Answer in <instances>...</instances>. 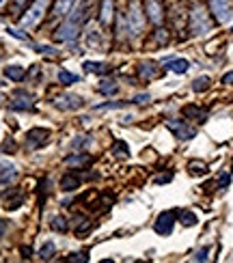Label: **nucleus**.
Wrapping results in <instances>:
<instances>
[{
  "mask_svg": "<svg viewBox=\"0 0 233 263\" xmlns=\"http://www.w3.org/2000/svg\"><path fill=\"white\" fill-rule=\"evenodd\" d=\"M91 2H93V0H76V4L72 7V11L67 13L65 24L56 32H54V39H56V41H65V43H72L76 37L80 35L82 24L86 22V18H89Z\"/></svg>",
  "mask_w": 233,
  "mask_h": 263,
  "instance_id": "f257e3e1",
  "label": "nucleus"
},
{
  "mask_svg": "<svg viewBox=\"0 0 233 263\" xmlns=\"http://www.w3.org/2000/svg\"><path fill=\"white\" fill-rule=\"evenodd\" d=\"M50 2L52 0H35V2L30 4V9L26 11V15L22 18V28H35L39 22L46 18V13H48V7H50Z\"/></svg>",
  "mask_w": 233,
  "mask_h": 263,
  "instance_id": "f03ea898",
  "label": "nucleus"
},
{
  "mask_svg": "<svg viewBox=\"0 0 233 263\" xmlns=\"http://www.w3.org/2000/svg\"><path fill=\"white\" fill-rule=\"evenodd\" d=\"M190 30L192 35H207L209 30H212V20H209V13L205 11L201 4H197V7H192L190 11Z\"/></svg>",
  "mask_w": 233,
  "mask_h": 263,
  "instance_id": "7ed1b4c3",
  "label": "nucleus"
},
{
  "mask_svg": "<svg viewBox=\"0 0 233 263\" xmlns=\"http://www.w3.org/2000/svg\"><path fill=\"white\" fill-rule=\"evenodd\" d=\"M143 26H145V18H143V11H140V4L136 0L129 2V11H128V35L136 37L143 32Z\"/></svg>",
  "mask_w": 233,
  "mask_h": 263,
  "instance_id": "20e7f679",
  "label": "nucleus"
},
{
  "mask_svg": "<svg viewBox=\"0 0 233 263\" xmlns=\"http://www.w3.org/2000/svg\"><path fill=\"white\" fill-rule=\"evenodd\" d=\"M209 11L214 13V18L218 24H229L233 20V4L229 0H207Z\"/></svg>",
  "mask_w": 233,
  "mask_h": 263,
  "instance_id": "39448f33",
  "label": "nucleus"
},
{
  "mask_svg": "<svg viewBox=\"0 0 233 263\" xmlns=\"http://www.w3.org/2000/svg\"><path fill=\"white\" fill-rule=\"evenodd\" d=\"M166 128H169L180 140H192L194 136H197V130H194L192 125H188L186 121H181V119H169V121H166Z\"/></svg>",
  "mask_w": 233,
  "mask_h": 263,
  "instance_id": "423d86ee",
  "label": "nucleus"
},
{
  "mask_svg": "<svg viewBox=\"0 0 233 263\" xmlns=\"http://www.w3.org/2000/svg\"><path fill=\"white\" fill-rule=\"evenodd\" d=\"M48 138H50V132L43 128H35L26 136V147H28V149H39V147H43L48 142Z\"/></svg>",
  "mask_w": 233,
  "mask_h": 263,
  "instance_id": "0eeeda50",
  "label": "nucleus"
},
{
  "mask_svg": "<svg viewBox=\"0 0 233 263\" xmlns=\"http://www.w3.org/2000/svg\"><path fill=\"white\" fill-rule=\"evenodd\" d=\"M145 13H147V18L151 20V24L160 26L162 20H164V9H162L160 0H147L145 2Z\"/></svg>",
  "mask_w": 233,
  "mask_h": 263,
  "instance_id": "6e6552de",
  "label": "nucleus"
},
{
  "mask_svg": "<svg viewBox=\"0 0 233 263\" xmlns=\"http://www.w3.org/2000/svg\"><path fill=\"white\" fill-rule=\"evenodd\" d=\"M175 224V211H162L155 220V233L158 235H169Z\"/></svg>",
  "mask_w": 233,
  "mask_h": 263,
  "instance_id": "1a4fd4ad",
  "label": "nucleus"
},
{
  "mask_svg": "<svg viewBox=\"0 0 233 263\" xmlns=\"http://www.w3.org/2000/svg\"><path fill=\"white\" fill-rule=\"evenodd\" d=\"M32 95L30 93H26V91H15L13 93V100H11L9 106L13 108V110H30L32 108Z\"/></svg>",
  "mask_w": 233,
  "mask_h": 263,
  "instance_id": "9d476101",
  "label": "nucleus"
},
{
  "mask_svg": "<svg viewBox=\"0 0 233 263\" xmlns=\"http://www.w3.org/2000/svg\"><path fill=\"white\" fill-rule=\"evenodd\" d=\"M54 106H56L58 110H78V108L82 106V100H80L78 95H61L54 100Z\"/></svg>",
  "mask_w": 233,
  "mask_h": 263,
  "instance_id": "9b49d317",
  "label": "nucleus"
},
{
  "mask_svg": "<svg viewBox=\"0 0 233 263\" xmlns=\"http://www.w3.org/2000/svg\"><path fill=\"white\" fill-rule=\"evenodd\" d=\"M138 76L143 80H154L160 76V69H158V63H140L138 65Z\"/></svg>",
  "mask_w": 233,
  "mask_h": 263,
  "instance_id": "f8f14e48",
  "label": "nucleus"
},
{
  "mask_svg": "<svg viewBox=\"0 0 233 263\" xmlns=\"http://www.w3.org/2000/svg\"><path fill=\"white\" fill-rule=\"evenodd\" d=\"M86 43H89L91 50H100V48L104 46L102 30H97V28H89V30H86Z\"/></svg>",
  "mask_w": 233,
  "mask_h": 263,
  "instance_id": "ddd939ff",
  "label": "nucleus"
},
{
  "mask_svg": "<svg viewBox=\"0 0 233 263\" xmlns=\"http://www.w3.org/2000/svg\"><path fill=\"white\" fill-rule=\"evenodd\" d=\"M82 67L89 71V74H97V76H106V74H110V65H106V63H95V61H86L82 63Z\"/></svg>",
  "mask_w": 233,
  "mask_h": 263,
  "instance_id": "4468645a",
  "label": "nucleus"
},
{
  "mask_svg": "<svg viewBox=\"0 0 233 263\" xmlns=\"http://www.w3.org/2000/svg\"><path fill=\"white\" fill-rule=\"evenodd\" d=\"M78 185H80V177H78V175H74V173H65V175H63L61 188L65 190V192H74Z\"/></svg>",
  "mask_w": 233,
  "mask_h": 263,
  "instance_id": "2eb2a0df",
  "label": "nucleus"
},
{
  "mask_svg": "<svg viewBox=\"0 0 233 263\" xmlns=\"http://www.w3.org/2000/svg\"><path fill=\"white\" fill-rule=\"evenodd\" d=\"M74 2L76 0H56V4H54V9H52V15L54 18H63V15H67L69 11H72Z\"/></svg>",
  "mask_w": 233,
  "mask_h": 263,
  "instance_id": "dca6fc26",
  "label": "nucleus"
},
{
  "mask_svg": "<svg viewBox=\"0 0 233 263\" xmlns=\"http://www.w3.org/2000/svg\"><path fill=\"white\" fill-rule=\"evenodd\" d=\"M166 69L175 71V74H186L190 69V63L186 58H171V61H166Z\"/></svg>",
  "mask_w": 233,
  "mask_h": 263,
  "instance_id": "f3484780",
  "label": "nucleus"
},
{
  "mask_svg": "<svg viewBox=\"0 0 233 263\" xmlns=\"http://www.w3.org/2000/svg\"><path fill=\"white\" fill-rule=\"evenodd\" d=\"M183 117L197 119V121H205V119H207V110H205V108H199V106H183Z\"/></svg>",
  "mask_w": 233,
  "mask_h": 263,
  "instance_id": "a211bd4d",
  "label": "nucleus"
},
{
  "mask_svg": "<svg viewBox=\"0 0 233 263\" xmlns=\"http://www.w3.org/2000/svg\"><path fill=\"white\" fill-rule=\"evenodd\" d=\"M4 76H7L9 80H13V82H22L24 80V76H26V71L20 67V65H9V67H4Z\"/></svg>",
  "mask_w": 233,
  "mask_h": 263,
  "instance_id": "6ab92c4d",
  "label": "nucleus"
},
{
  "mask_svg": "<svg viewBox=\"0 0 233 263\" xmlns=\"http://www.w3.org/2000/svg\"><path fill=\"white\" fill-rule=\"evenodd\" d=\"M110 20H112V0H104L100 11V22L102 24H110Z\"/></svg>",
  "mask_w": 233,
  "mask_h": 263,
  "instance_id": "aec40b11",
  "label": "nucleus"
},
{
  "mask_svg": "<svg viewBox=\"0 0 233 263\" xmlns=\"http://www.w3.org/2000/svg\"><path fill=\"white\" fill-rule=\"evenodd\" d=\"M7 210H18L22 205V201H24V196H22L20 190H15V192H7Z\"/></svg>",
  "mask_w": 233,
  "mask_h": 263,
  "instance_id": "412c9836",
  "label": "nucleus"
},
{
  "mask_svg": "<svg viewBox=\"0 0 233 263\" xmlns=\"http://www.w3.org/2000/svg\"><path fill=\"white\" fill-rule=\"evenodd\" d=\"M58 82L65 84V86L76 84V82H78V76L72 74V71H67V69H61V71H58Z\"/></svg>",
  "mask_w": 233,
  "mask_h": 263,
  "instance_id": "4be33fe9",
  "label": "nucleus"
},
{
  "mask_svg": "<svg viewBox=\"0 0 233 263\" xmlns=\"http://www.w3.org/2000/svg\"><path fill=\"white\" fill-rule=\"evenodd\" d=\"M117 91H119V86H117L115 80H104V82H100V93H102V95H115Z\"/></svg>",
  "mask_w": 233,
  "mask_h": 263,
  "instance_id": "5701e85b",
  "label": "nucleus"
},
{
  "mask_svg": "<svg viewBox=\"0 0 233 263\" xmlns=\"http://www.w3.org/2000/svg\"><path fill=\"white\" fill-rule=\"evenodd\" d=\"M207 89H209V78H207V76H201V78H197L192 82V91L194 93H203Z\"/></svg>",
  "mask_w": 233,
  "mask_h": 263,
  "instance_id": "b1692460",
  "label": "nucleus"
},
{
  "mask_svg": "<svg viewBox=\"0 0 233 263\" xmlns=\"http://www.w3.org/2000/svg\"><path fill=\"white\" fill-rule=\"evenodd\" d=\"M65 162H67L69 166H76V164H78V166H82V164H89L91 162V158L89 156H82V153H78V156H69Z\"/></svg>",
  "mask_w": 233,
  "mask_h": 263,
  "instance_id": "393cba45",
  "label": "nucleus"
},
{
  "mask_svg": "<svg viewBox=\"0 0 233 263\" xmlns=\"http://www.w3.org/2000/svg\"><path fill=\"white\" fill-rule=\"evenodd\" d=\"M15 168L13 166H4V173L0 175V185H4V184H9V182H13L15 179Z\"/></svg>",
  "mask_w": 233,
  "mask_h": 263,
  "instance_id": "a878e982",
  "label": "nucleus"
},
{
  "mask_svg": "<svg viewBox=\"0 0 233 263\" xmlns=\"http://www.w3.org/2000/svg\"><path fill=\"white\" fill-rule=\"evenodd\" d=\"M52 257H54V244L52 242L43 244V248L39 250V259L41 261H48V259H52Z\"/></svg>",
  "mask_w": 233,
  "mask_h": 263,
  "instance_id": "bb28decb",
  "label": "nucleus"
},
{
  "mask_svg": "<svg viewBox=\"0 0 233 263\" xmlns=\"http://www.w3.org/2000/svg\"><path fill=\"white\" fill-rule=\"evenodd\" d=\"M180 220H181L183 227H194V224H197V216H194L192 211H181Z\"/></svg>",
  "mask_w": 233,
  "mask_h": 263,
  "instance_id": "cd10ccee",
  "label": "nucleus"
},
{
  "mask_svg": "<svg viewBox=\"0 0 233 263\" xmlns=\"http://www.w3.org/2000/svg\"><path fill=\"white\" fill-rule=\"evenodd\" d=\"M154 39H155L158 46H166V43H169V30L158 28V30H155V35H154Z\"/></svg>",
  "mask_w": 233,
  "mask_h": 263,
  "instance_id": "c85d7f7f",
  "label": "nucleus"
},
{
  "mask_svg": "<svg viewBox=\"0 0 233 263\" xmlns=\"http://www.w3.org/2000/svg\"><path fill=\"white\" fill-rule=\"evenodd\" d=\"M190 173L203 175V173H207V166H205V162H201V160H194V162H190Z\"/></svg>",
  "mask_w": 233,
  "mask_h": 263,
  "instance_id": "c756f323",
  "label": "nucleus"
},
{
  "mask_svg": "<svg viewBox=\"0 0 233 263\" xmlns=\"http://www.w3.org/2000/svg\"><path fill=\"white\" fill-rule=\"evenodd\" d=\"M50 227L54 229V231H67V220L65 218H61V216H56L54 220L50 222Z\"/></svg>",
  "mask_w": 233,
  "mask_h": 263,
  "instance_id": "7c9ffc66",
  "label": "nucleus"
},
{
  "mask_svg": "<svg viewBox=\"0 0 233 263\" xmlns=\"http://www.w3.org/2000/svg\"><path fill=\"white\" fill-rule=\"evenodd\" d=\"M112 151H115V156H119V158H128L129 153H128V145L126 142H115V147H112Z\"/></svg>",
  "mask_w": 233,
  "mask_h": 263,
  "instance_id": "2f4dec72",
  "label": "nucleus"
},
{
  "mask_svg": "<svg viewBox=\"0 0 233 263\" xmlns=\"http://www.w3.org/2000/svg\"><path fill=\"white\" fill-rule=\"evenodd\" d=\"M32 48H35L39 54H48V56H56V54H58L56 50H52L50 46H32Z\"/></svg>",
  "mask_w": 233,
  "mask_h": 263,
  "instance_id": "473e14b6",
  "label": "nucleus"
},
{
  "mask_svg": "<svg viewBox=\"0 0 233 263\" xmlns=\"http://www.w3.org/2000/svg\"><path fill=\"white\" fill-rule=\"evenodd\" d=\"M194 261H207L209 259V248H201V250H197V255L192 257Z\"/></svg>",
  "mask_w": 233,
  "mask_h": 263,
  "instance_id": "72a5a7b5",
  "label": "nucleus"
},
{
  "mask_svg": "<svg viewBox=\"0 0 233 263\" xmlns=\"http://www.w3.org/2000/svg\"><path fill=\"white\" fill-rule=\"evenodd\" d=\"M91 229H93V224L91 222H84V224H78L76 227V235H84V233H89Z\"/></svg>",
  "mask_w": 233,
  "mask_h": 263,
  "instance_id": "f704fd0d",
  "label": "nucleus"
},
{
  "mask_svg": "<svg viewBox=\"0 0 233 263\" xmlns=\"http://www.w3.org/2000/svg\"><path fill=\"white\" fill-rule=\"evenodd\" d=\"M13 149H15L13 138H7V140L2 142V151H4V153H13Z\"/></svg>",
  "mask_w": 233,
  "mask_h": 263,
  "instance_id": "c9c22d12",
  "label": "nucleus"
},
{
  "mask_svg": "<svg viewBox=\"0 0 233 263\" xmlns=\"http://www.w3.org/2000/svg\"><path fill=\"white\" fill-rule=\"evenodd\" d=\"M9 35H11V37H18V39H24V41L28 39V35H24V32H20L18 28H9Z\"/></svg>",
  "mask_w": 233,
  "mask_h": 263,
  "instance_id": "e433bc0d",
  "label": "nucleus"
},
{
  "mask_svg": "<svg viewBox=\"0 0 233 263\" xmlns=\"http://www.w3.org/2000/svg\"><path fill=\"white\" fill-rule=\"evenodd\" d=\"M89 138H82V136H78V138L74 140V149H78V147H84V145H89Z\"/></svg>",
  "mask_w": 233,
  "mask_h": 263,
  "instance_id": "4c0bfd02",
  "label": "nucleus"
},
{
  "mask_svg": "<svg viewBox=\"0 0 233 263\" xmlns=\"http://www.w3.org/2000/svg\"><path fill=\"white\" fill-rule=\"evenodd\" d=\"M67 261H89V257H86V253H78L74 257H67Z\"/></svg>",
  "mask_w": 233,
  "mask_h": 263,
  "instance_id": "58836bf2",
  "label": "nucleus"
},
{
  "mask_svg": "<svg viewBox=\"0 0 233 263\" xmlns=\"http://www.w3.org/2000/svg\"><path fill=\"white\" fill-rule=\"evenodd\" d=\"M149 102V95H136V97H132V104H147Z\"/></svg>",
  "mask_w": 233,
  "mask_h": 263,
  "instance_id": "ea45409f",
  "label": "nucleus"
},
{
  "mask_svg": "<svg viewBox=\"0 0 233 263\" xmlns=\"http://www.w3.org/2000/svg\"><path fill=\"white\" fill-rule=\"evenodd\" d=\"M171 179H173V175L171 173H166V175H162V177H155V184H166V182H171Z\"/></svg>",
  "mask_w": 233,
  "mask_h": 263,
  "instance_id": "a19ab883",
  "label": "nucleus"
},
{
  "mask_svg": "<svg viewBox=\"0 0 233 263\" xmlns=\"http://www.w3.org/2000/svg\"><path fill=\"white\" fill-rule=\"evenodd\" d=\"M223 82H225V84H233V71H229V74L223 76Z\"/></svg>",
  "mask_w": 233,
  "mask_h": 263,
  "instance_id": "79ce46f5",
  "label": "nucleus"
},
{
  "mask_svg": "<svg viewBox=\"0 0 233 263\" xmlns=\"http://www.w3.org/2000/svg\"><path fill=\"white\" fill-rule=\"evenodd\" d=\"M30 255H32V250L28 248V246H22V257H24V259H28Z\"/></svg>",
  "mask_w": 233,
  "mask_h": 263,
  "instance_id": "37998d69",
  "label": "nucleus"
},
{
  "mask_svg": "<svg viewBox=\"0 0 233 263\" xmlns=\"http://www.w3.org/2000/svg\"><path fill=\"white\" fill-rule=\"evenodd\" d=\"M4 231H7V220H0V237L4 235Z\"/></svg>",
  "mask_w": 233,
  "mask_h": 263,
  "instance_id": "c03bdc74",
  "label": "nucleus"
},
{
  "mask_svg": "<svg viewBox=\"0 0 233 263\" xmlns=\"http://www.w3.org/2000/svg\"><path fill=\"white\" fill-rule=\"evenodd\" d=\"M7 2H9V0H0V9H2L4 4H7Z\"/></svg>",
  "mask_w": 233,
  "mask_h": 263,
  "instance_id": "a18cd8bd",
  "label": "nucleus"
},
{
  "mask_svg": "<svg viewBox=\"0 0 233 263\" xmlns=\"http://www.w3.org/2000/svg\"><path fill=\"white\" fill-rule=\"evenodd\" d=\"M15 2H18V4H24V2H26V0H15Z\"/></svg>",
  "mask_w": 233,
  "mask_h": 263,
  "instance_id": "49530a36",
  "label": "nucleus"
}]
</instances>
